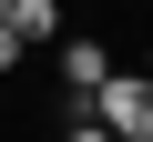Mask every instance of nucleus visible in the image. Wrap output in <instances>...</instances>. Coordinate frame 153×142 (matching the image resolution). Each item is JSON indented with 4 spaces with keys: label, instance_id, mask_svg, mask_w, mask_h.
Here are the masks:
<instances>
[{
    "label": "nucleus",
    "instance_id": "nucleus-1",
    "mask_svg": "<svg viewBox=\"0 0 153 142\" xmlns=\"http://www.w3.org/2000/svg\"><path fill=\"white\" fill-rule=\"evenodd\" d=\"M92 112H102L123 142H153V71H112V81L92 91Z\"/></svg>",
    "mask_w": 153,
    "mask_h": 142
},
{
    "label": "nucleus",
    "instance_id": "nucleus-2",
    "mask_svg": "<svg viewBox=\"0 0 153 142\" xmlns=\"http://www.w3.org/2000/svg\"><path fill=\"white\" fill-rule=\"evenodd\" d=\"M51 81L71 91V112H92V91L112 81V51H102V41H82V31H71V41H61V71H51Z\"/></svg>",
    "mask_w": 153,
    "mask_h": 142
},
{
    "label": "nucleus",
    "instance_id": "nucleus-3",
    "mask_svg": "<svg viewBox=\"0 0 153 142\" xmlns=\"http://www.w3.org/2000/svg\"><path fill=\"white\" fill-rule=\"evenodd\" d=\"M10 31H21L31 51H51V41H71V31H61V0H10Z\"/></svg>",
    "mask_w": 153,
    "mask_h": 142
},
{
    "label": "nucleus",
    "instance_id": "nucleus-4",
    "mask_svg": "<svg viewBox=\"0 0 153 142\" xmlns=\"http://www.w3.org/2000/svg\"><path fill=\"white\" fill-rule=\"evenodd\" d=\"M61 142H123V132H112L102 112H71V122H61Z\"/></svg>",
    "mask_w": 153,
    "mask_h": 142
},
{
    "label": "nucleus",
    "instance_id": "nucleus-5",
    "mask_svg": "<svg viewBox=\"0 0 153 142\" xmlns=\"http://www.w3.org/2000/svg\"><path fill=\"white\" fill-rule=\"evenodd\" d=\"M21 61H31V41H21L10 20H0V71H21Z\"/></svg>",
    "mask_w": 153,
    "mask_h": 142
},
{
    "label": "nucleus",
    "instance_id": "nucleus-6",
    "mask_svg": "<svg viewBox=\"0 0 153 142\" xmlns=\"http://www.w3.org/2000/svg\"><path fill=\"white\" fill-rule=\"evenodd\" d=\"M0 20H10V0H0Z\"/></svg>",
    "mask_w": 153,
    "mask_h": 142
},
{
    "label": "nucleus",
    "instance_id": "nucleus-7",
    "mask_svg": "<svg viewBox=\"0 0 153 142\" xmlns=\"http://www.w3.org/2000/svg\"><path fill=\"white\" fill-rule=\"evenodd\" d=\"M143 71H153V51H143Z\"/></svg>",
    "mask_w": 153,
    "mask_h": 142
}]
</instances>
